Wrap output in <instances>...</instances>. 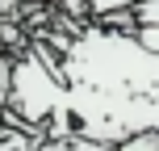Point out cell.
<instances>
[{"instance_id":"6da1fadb","label":"cell","mask_w":159,"mask_h":151,"mask_svg":"<svg viewBox=\"0 0 159 151\" xmlns=\"http://www.w3.org/2000/svg\"><path fill=\"white\" fill-rule=\"evenodd\" d=\"M59 76L67 101L46 139L121 147L126 139L159 134V55L134 34L88 25L63 46Z\"/></svg>"},{"instance_id":"7a4b0ae2","label":"cell","mask_w":159,"mask_h":151,"mask_svg":"<svg viewBox=\"0 0 159 151\" xmlns=\"http://www.w3.org/2000/svg\"><path fill=\"white\" fill-rule=\"evenodd\" d=\"M8 109L25 122V126H46V122L59 118L67 101V84L59 76V63L46 55V50H34L21 63H13V92L4 97Z\"/></svg>"},{"instance_id":"3957f363","label":"cell","mask_w":159,"mask_h":151,"mask_svg":"<svg viewBox=\"0 0 159 151\" xmlns=\"http://www.w3.org/2000/svg\"><path fill=\"white\" fill-rule=\"evenodd\" d=\"M113 21H126L130 34H134V30H159V0H138L130 13L113 17Z\"/></svg>"},{"instance_id":"277c9868","label":"cell","mask_w":159,"mask_h":151,"mask_svg":"<svg viewBox=\"0 0 159 151\" xmlns=\"http://www.w3.org/2000/svg\"><path fill=\"white\" fill-rule=\"evenodd\" d=\"M113 151H159V134H138V139H126L121 147Z\"/></svg>"},{"instance_id":"5b68a950","label":"cell","mask_w":159,"mask_h":151,"mask_svg":"<svg viewBox=\"0 0 159 151\" xmlns=\"http://www.w3.org/2000/svg\"><path fill=\"white\" fill-rule=\"evenodd\" d=\"M38 151H71V143H63V139H42Z\"/></svg>"}]
</instances>
